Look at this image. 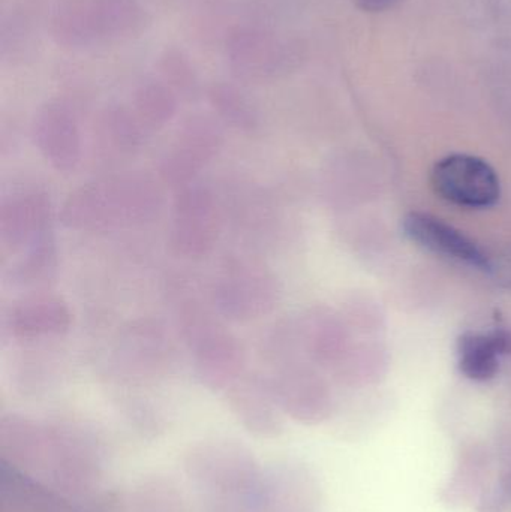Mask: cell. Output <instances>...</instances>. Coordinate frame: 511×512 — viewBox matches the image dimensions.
Returning a JSON list of instances; mask_svg holds the SVG:
<instances>
[{
    "label": "cell",
    "instance_id": "obj_13",
    "mask_svg": "<svg viewBox=\"0 0 511 512\" xmlns=\"http://www.w3.org/2000/svg\"><path fill=\"white\" fill-rule=\"evenodd\" d=\"M57 268L59 251L51 233L24 248L9 262L3 270V285L15 291L41 292L54 282Z\"/></svg>",
    "mask_w": 511,
    "mask_h": 512
},
{
    "label": "cell",
    "instance_id": "obj_19",
    "mask_svg": "<svg viewBox=\"0 0 511 512\" xmlns=\"http://www.w3.org/2000/svg\"><path fill=\"white\" fill-rule=\"evenodd\" d=\"M179 96L159 78H147L132 93L131 110L147 132L161 131L176 117Z\"/></svg>",
    "mask_w": 511,
    "mask_h": 512
},
{
    "label": "cell",
    "instance_id": "obj_8",
    "mask_svg": "<svg viewBox=\"0 0 511 512\" xmlns=\"http://www.w3.org/2000/svg\"><path fill=\"white\" fill-rule=\"evenodd\" d=\"M72 313L57 295L35 292L14 301L2 316V334L15 345H42L71 331Z\"/></svg>",
    "mask_w": 511,
    "mask_h": 512
},
{
    "label": "cell",
    "instance_id": "obj_17",
    "mask_svg": "<svg viewBox=\"0 0 511 512\" xmlns=\"http://www.w3.org/2000/svg\"><path fill=\"white\" fill-rule=\"evenodd\" d=\"M147 134L131 107L110 105L99 116V143L111 155H135L143 147Z\"/></svg>",
    "mask_w": 511,
    "mask_h": 512
},
{
    "label": "cell",
    "instance_id": "obj_2",
    "mask_svg": "<svg viewBox=\"0 0 511 512\" xmlns=\"http://www.w3.org/2000/svg\"><path fill=\"white\" fill-rule=\"evenodd\" d=\"M281 300V279L257 258L231 256L213 282V304L218 315L227 321H257L270 315Z\"/></svg>",
    "mask_w": 511,
    "mask_h": 512
},
{
    "label": "cell",
    "instance_id": "obj_7",
    "mask_svg": "<svg viewBox=\"0 0 511 512\" xmlns=\"http://www.w3.org/2000/svg\"><path fill=\"white\" fill-rule=\"evenodd\" d=\"M176 358L173 340L159 319L129 322L110 354V369L122 378L150 379L164 375Z\"/></svg>",
    "mask_w": 511,
    "mask_h": 512
},
{
    "label": "cell",
    "instance_id": "obj_21",
    "mask_svg": "<svg viewBox=\"0 0 511 512\" xmlns=\"http://www.w3.org/2000/svg\"><path fill=\"white\" fill-rule=\"evenodd\" d=\"M399 0H354L357 8L366 12H383L392 8Z\"/></svg>",
    "mask_w": 511,
    "mask_h": 512
},
{
    "label": "cell",
    "instance_id": "obj_16",
    "mask_svg": "<svg viewBox=\"0 0 511 512\" xmlns=\"http://www.w3.org/2000/svg\"><path fill=\"white\" fill-rule=\"evenodd\" d=\"M207 99L216 116L236 131L257 134L263 126L260 108L236 84L227 81L210 84Z\"/></svg>",
    "mask_w": 511,
    "mask_h": 512
},
{
    "label": "cell",
    "instance_id": "obj_5",
    "mask_svg": "<svg viewBox=\"0 0 511 512\" xmlns=\"http://www.w3.org/2000/svg\"><path fill=\"white\" fill-rule=\"evenodd\" d=\"M222 147L224 131L213 117L206 114L189 116L159 158V177L174 189L192 185L201 171L221 153Z\"/></svg>",
    "mask_w": 511,
    "mask_h": 512
},
{
    "label": "cell",
    "instance_id": "obj_15",
    "mask_svg": "<svg viewBox=\"0 0 511 512\" xmlns=\"http://www.w3.org/2000/svg\"><path fill=\"white\" fill-rule=\"evenodd\" d=\"M511 352V334L506 330L491 333L462 334L458 342L459 369L473 381L485 382L494 378L500 369L501 355Z\"/></svg>",
    "mask_w": 511,
    "mask_h": 512
},
{
    "label": "cell",
    "instance_id": "obj_6",
    "mask_svg": "<svg viewBox=\"0 0 511 512\" xmlns=\"http://www.w3.org/2000/svg\"><path fill=\"white\" fill-rule=\"evenodd\" d=\"M231 71L246 83L281 80L296 66L294 45L282 36L260 27H237L227 39Z\"/></svg>",
    "mask_w": 511,
    "mask_h": 512
},
{
    "label": "cell",
    "instance_id": "obj_20",
    "mask_svg": "<svg viewBox=\"0 0 511 512\" xmlns=\"http://www.w3.org/2000/svg\"><path fill=\"white\" fill-rule=\"evenodd\" d=\"M161 80L186 101H195L200 96L201 84L197 69L182 48L167 47L156 63Z\"/></svg>",
    "mask_w": 511,
    "mask_h": 512
},
{
    "label": "cell",
    "instance_id": "obj_10",
    "mask_svg": "<svg viewBox=\"0 0 511 512\" xmlns=\"http://www.w3.org/2000/svg\"><path fill=\"white\" fill-rule=\"evenodd\" d=\"M435 191L456 206L486 209L500 200V179L494 168L470 155L441 159L432 171Z\"/></svg>",
    "mask_w": 511,
    "mask_h": 512
},
{
    "label": "cell",
    "instance_id": "obj_4",
    "mask_svg": "<svg viewBox=\"0 0 511 512\" xmlns=\"http://www.w3.org/2000/svg\"><path fill=\"white\" fill-rule=\"evenodd\" d=\"M221 231V215L209 186L195 182L177 189L171 206L168 243L180 258L200 261L212 254Z\"/></svg>",
    "mask_w": 511,
    "mask_h": 512
},
{
    "label": "cell",
    "instance_id": "obj_3",
    "mask_svg": "<svg viewBox=\"0 0 511 512\" xmlns=\"http://www.w3.org/2000/svg\"><path fill=\"white\" fill-rule=\"evenodd\" d=\"M180 327L201 384L210 390L233 385L245 372L246 352L236 334L197 304L183 310Z\"/></svg>",
    "mask_w": 511,
    "mask_h": 512
},
{
    "label": "cell",
    "instance_id": "obj_9",
    "mask_svg": "<svg viewBox=\"0 0 511 512\" xmlns=\"http://www.w3.org/2000/svg\"><path fill=\"white\" fill-rule=\"evenodd\" d=\"M33 144L45 162L60 174L77 170L83 156L80 120L71 104L50 99L36 111L32 122Z\"/></svg>",
    "mask_w": 511,
    "mask_h": 512
},
{
    "label": "cell",
    "instance_id": "obj_14",
    "mask_svg": "<svg viewBox=\"0 0 511 512\" xmlns=\"http://www.w3.org/2000/svg\"><path fill=\"white\" fill-rule=\"evenodd\" d=\"M48 32L57 45L71 50L101 42L95 0H53L48 11Z\"/></svg>",
    "mask_w": 511,
    "mask_h": 512
},
{
    "label": "cell",
    "instance_id": "obj_12",
    "mask_svg": "<svg viewBox=\"0 0 511 512\" xmlns=\"http://www.w3.org/2000/svg\"><path fill=\"white\" fill-rule=\"evenodd\" d=\"M405 236L423 248L479 270H491L489 256L461 231L425 213H410L402 222Z\"/></svg>",
    "mask_w": 511,
    "mask_h": 512
},
{
    "label": "cell",
    "instance_id": "obj_18",
    "mask_svg": "<svg viewBox=\"0 0 511 512\" xmlns=\"http://www.w3.org/2000/svg\"><path fill=\"white\" fill-rule=\"evenodd\" d=\"M101 42H123L137 38L149 24L140 0H95Z\"/></svg>",
    "mask_w": 511,
    "mask_h": 512
},
{
    "label": "cell",
    "instance_id": "obj_11",
    "mask_svg": "<svg viewBox=\"0 0 511 512\" xmlns=\"http://www.w3.org/2000/svg\"><path fill=\"white\" fill-rule=\"evenodd\" d=\"M53 233V203L39 186L11 189L0 201V243L3 251L20 252Z\"/></svg>",
    "mask_w": 511,
    "mask_h": 512
},
{
    "label": "cell",
    "instance_id": "obj_1",
    "mask_svg": "<svg viewBox=\"0 0 511 512\" xmlns=\"http://www.w3.org/2000/svg\"><path fill=\"white\" fill-rule=\"evenodd\" d=\"M162 192L138 171L111 174L75 188L63 201V227L78 233H111L152 224L161 212Z\"/></svg>",
    "mask_w": 511,
    "mask_h": 512
}]
</instances>
